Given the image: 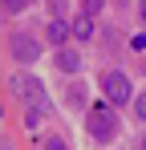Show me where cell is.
Wrapping results in <instances>:
<instances>
[{
  "label": "cell",
  "instance_id": "obj_5",
  "mask_svg": "<svg viewBox=\"0 0 146 150\" xmlns=\"http://www.w3.org/2000/svg\"><path fill=\"white\" fill-rule=\"evenodd\" d=\"M57 69H65V73H77V69H81V57H77L73 49H61V53H57Z\"/></svg>",
  "mask_w": 146,
  "mask_h": 150
},
{
  "label": "cell",
  "instance_id": "obj_12",
  "mask_svg": "<svg viewBox=\"0 0 146 150\" xmlns=\"http://www.w3.org/2000/svg\"><path fill=\"white\" fill-rule=\"evenodd\" d=\"M8 8H12V12H21V8H24V0H8Z\"/></svg>",
  "mask_w": 146,
  "mask_h": 150
},
{
  "label": "cell",
  "instance_id": "obj_1",
  "mask_svg": "<svg viewBox=\"0 0 146 150\" xmlns=\"http://www.w3.org/2000/svg\"><path fill=\"white\" fill-rule=\"evenodd\" d=\"M114 130H118L114 105H94V110H89V134H94V138H110Z\"/></svg>",
  "mask_w": 146,
  "mask_h": 150
},
{
  "label": "cell",
  "instance_id": "obj_10",
  "mask_svg": "<svg viewBox=\"0 0 146 150\" xmlns=\"http://www.w3.org/2000/svg\"><path fill=\"white\" fill-rule=\"evenodd\" d=\"M45 150H65V142H61V138H49V146Z\"/></svg>",
  "mask_w": 146,
  "mask_h": 150
},
{
  "label": "cell",
  "instance_id": "obj_2",
  "mask_svg": "<svg viewBox=\"0 0 146 150\" xmlns=\"http://www.w3.org/2000/svg\"><path fill=\"white\" fill-rule=\"evenodd\" d=\"M106 101L110 105H126V101L134 98V89H130V81H126V73H106Z\"/></svg>",
  "mask_w": 146,
  "mask_h": 150
},
{
  "label": "cell",
  "instance_id": "obj_14",
  "mask_svg": "<svg viewBox=\"0 0 146 150\" xmlns=\"http://www.w3.org/2000/svg\"><path fill=\"white\" fill-rule=\"evenodd\" d=\"M142 150H146V138H142Z\"/></svg>",
  "mask_w": 146,
  "mask_h": 150
},
{
  "label": "cell",
  "instance_id": "obj_13",
  "mask_svg": "<svg viewBox=\"0 0 146 150\" xmlns=\"http://www.w3.org/2000/svg\"><path fill=\"white\" fill-rule=\"evenodd\" d=\"M142 21H146V0H142Z\"/></svg>",
  "mask_w": 146,
  "mask_h": 150
},
{
  "label": "cell",
  "instance_id": "obj_7",
  "mask_svg": "<svg viewBox=\"0 0 146 150\" xmlns=\"http://www.w3.org/2000/svg\"><path fill=\"white\" fill-rule=\"evenodd\" d=\"M49 41H53V45H65V41H69V25H65V21H53V25H49Z\"/></svg>",
  "mask_w": 146,
  "mask_h": 150
},
{
  "label": "cell",
  "instance_id": "obj_6",
  "mask_svg": "<svg viewBox=\"0 0 146 150\" xmlns=\"http://www.w3.org/2000/svg\"><path fill=\"white\" fill-rule=\"evenodd\" d=\"M73 37H77V41H89V37H94V16L81 12V16L73 21Z\"/></svg>",
  "mask_w": 146,
  "mask_h": 150
},
{
  "label": "cell",
  "instance_id": "obj_11",
  "mask_svg": "<svg viewBox=\"0 0 146 150\" xmlns=\"http://www.w3.org/2000/svg\"><path fill=\"white\" fill-rule=\"evenodd\" d=\"M138 118H142V122H146V93H142V98H138Z\"/></svg>",
  "mask_w": 146,
  "mask_h": 150
},
{
  "label": "cell",
  "instance_id": "obj_3",
  "mask_svg": "<svg viewBox=\"0 0 146 150\" xmlns=\"http://www.w3.org/2000/svg\"><path fill=\"white\" fill-rule=\"evenodd\" d=\"M8 89H12V93H16V98H24V101H37V105H41V98H45V89H41V81H33V77H12V85H8Z\"/></svg>",
  "mask_w": 146,
  "mask_h": 150
},
{
  "label": "cell",
  "instance_id": "obj_8",
  "mask_svg": "<svg viewBox=\"0 0 146 150\" xmlns=\"http://www.w3.org/2000/svg\"><path fill=\"white\" fill-rule=\"evenodd\" d=\"M101 4H106V0H85V16H97V12H101Z\"/></svg>",
  "mask_w": 146,
  "mask_h": 150
},
{
  "label": "cell",
  "instance_id": "obj_9",
  "mask_svg": "<svg viewBox=\"0 0 146 150\" xmlns=\"http://www.w3.org/2000/svg\"><path fill=\"white\" fill-rule=\"evenodd\" d=\"M130 49H134V53L146 49V37H142V33H134V37H130Z\"/></svg>",
  "mask_w": 146,
  "mask_h": 150
},
{
  "label": "cell",
  "instance_id": "obj_4",
  "mask_svg": "<svg viewBox=\"0 0 146 150\" xmlns=\"http://www.w3.org/2000/svg\"><path fill=\"white\" fill-rule=\"evenodd\" d=\"M37 53H41V45H37L33 37H24V33L12 37V57H16V61H37Z\"/></svg>",
  "mask_w": 146,
  "mask_h": 150
}]
</instances>
